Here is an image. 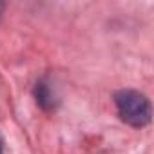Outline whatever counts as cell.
Wrapping results in <instances>:
<instances>
[{
    "label": "cell",
    "mask_w": 154,
    "mask_h": 154,
    "mask_svg": "<svg viewBox=\"0 0 154 154\" xmlns=\"http://www.w3.org/2000/svg\"><path fill=\"white\" fill-rule=\"evenodd\" d=\"M114 103L120 118L131 127L140 129L150 122V102L145 94L132 89H122L114 94Z\"/></svg>",
    "instance_id": "obj_1"
},
{
    "label": "cell",
    "mask_w": 154,
    "mask_h": 154,
    "mask_svg": "<svg viewBox=\"0 0 154 154\" xmlns=\"http://www.w3.org/2000/svg\"><path fill=\"white\" fill-rule=\"evenodd\" d=\"M36 100H38V103L44 105V107H47V105L51 107V105H53V98L47 94V87L42 85V84L36 85Z\"/></svg>",
    "instance_id": "obj_2"
},
{
    "label": "cell",
    "mask_w": 154,
    "mask_h": 154,
    "mask_svg": "<svg viewBox=\"0 0 154 154\" xmlns=\"http://www.w3.org/2000/svg\"><path fill=\"white\" fill-rule=\"evenodd\" d=\"M0 154H2V143H0Z\"/></svg>",
    "instance_id": "obj_3"
}]
</instances>
